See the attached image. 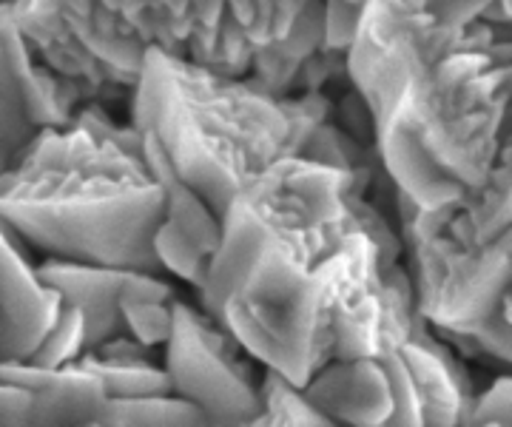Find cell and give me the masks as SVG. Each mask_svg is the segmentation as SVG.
Segmentation results:
<instances>
[{
    "label": "cell",
    "mask_w": 512,
    "mask_h": 427,
    "mask_svg": "<svg viewBox=\"0 0 512 427\" xmlns=\"http://www.w3.org/2000/svg\"><path fill=\"white\" fill-rule=\"evenodd\" d=\"M507 26L453 18L447 0H367L348 52L384 177L421 208L484 183L512 117Z\"/></svg>",
    "instance_id": "6da1fadb"
},
{
    "label": "cell",
    "mask_w": 512,
    "mask_h": 427,
    "mask_svg": "<svg viewBox=\"0 0 512 427\" xmlns=\"http://www.w3.org/2000/svg\"><path fill=\"white\" fill-rule=\"evenodd\" d=\"M362 197L345 168L285 157L222 217L225 234L197 291L200 308L296 388L336 356V294L345 240L365 228Z\"/></svg>",
    "instance_id": "7a4b0ae2"
},
{
    "label": "cell",
    "mask_w": 512,
    "mask_h": 427,
    "mask_svg": "<svg viewBox=\"0 0 512 427\" xmlns=\"http://www.w3.org/2000/svg\"><path fill=\"white\" fill-rule=\"evenodd\" d=\"M3 231L57 260L163 274L154 234L165 197L143 134L89 103L66 129H43L3 166Z\"/></svg>",
    "instance_id": "3957f363"
},
{
    "label": "cell",
    "mask_w": 512,
    "mask_h": 427,
    "mask_svg": "<svg viewBox=\"0 0 512 427\" xmlns=\"http://www.w3.org/2000/svg\"><path fill=\"white\" fill-rule=\"evenodd\" d=\"M131 126L160 143L171 166L225 217L245 188L333 120L325 92H268L254 77H231L183 55L148 49L128 94Z\"/></svg>",
    "instance_id": "277c9868"
},
{
    "label": "cell",
    "mask_w": 512,
    "mask_h": 427,
    "mask_svg": "<svg viewBox=\"0 0 512 427\" xmlns=\"http://www.w3.org/2000/svg\"><path fill=\"white\" fill-rule=\"evenodd\" d=\"M393 211L419 314L436 334L476 336L504 314L512 288V251L504 237L467 245L450 231V205L421 208L402 191H393Z\"/></svg>",
    "instance_id": "5b68a950"
},
{
    "label": "cell",
    "mask_w": 512,
    "mask_h": 427,
    "mask_svg": "<svg viewBox=\"0 0 512 427\" xmlns=\"http://www.w3.org/2000/svg\"><path fill=\"white\" fill-rule=\"evenodd\" d=\"M35 57L80 86L89 103L131 94L148 46L109 0H3Z\"/></svg>",
    "instance_id": "8992f818"
},
{
    "label": "cell",
    "mask_w": 512,
    "mask_h": 427,
    "mask_svg": "<svg viewBox=\"0 0 512 427\" xmlns=\"http://www.w3.org/2000/svg\"><path fill=\"white\" fill-rule=\"evenodd\" d=\"M245 348L214 316L174 299V334L165 345V371L177 396L205 413L208 427H239L262 408V382L242 359Z\"/></svg>",
    "instance_id": "52a82bcc"
},
{
    "label": "cell",
    "mask_w": 512,
    "mask_h": 427,
    "mask_svg": "<svg viewBox=\"0 0 512 427\" xmlns=\"http://www.w3.org/2000/svg\"><path fill=\"white\" fill-rule=\"evenodd\" d=\"M151 49L183 55L231 77L254 69V46L228 0H109Z\"/></svg>",
    "instance_id": "ba28073f"
},
{
    "label": "cell",
    "mask_w": 512,
    "mask_h": 427,
    "mask_svg": "<svg viewBox=\"0 0 512 427\" xmlns=\"http://www.w3.org/2000/svg\"><path fill=\"white\" fill-rule=\"evenodd\" d=\"M103 382L77 365L0 362V427H80L100 419Z\"/></svg>",
    "instance_id": "9c48e42d"
},
{
    "label": "cell",
    "mask_w": 512,
    "mask_h": 427,
    "mask_svg": "<svg viewBox=\"0 0 512 427\" xmlns=\"http://www.w3.org/2000/svg\"><path fill=\"white\" fill-rule=\"evenodd\" d=\"M40 277L55 285L66 305H74L86 314L89 325V351H97L114 336L126 334L123 299H154L171 302L174 288L160 279V274L134 271V268H111L49 257L37 265Z\"/></svg>",
    "instance_id": "30bf717a"
},
{
    "label": "cell",
    "mask_w": 512,
    "mask_h": 427,
    "mask_svg": "<svg viewBox=\"0 0 512 427\" xmlns=\"http://www.w3.org/2000/svg\"><path fill=\"white\" fill-rule=\"evenodd\" d=\"M66 308V299L26 260L18 240L0 237V362H29Z\"/></svg>",
    "instance_id": "8fae6325"
},
{
    "label": "cell",
    "mask_w": 512,
    "mask_h": 427,
    "mask_svg": "<svg viewBox=\"0 0 512 427\" xmlns=\"http://www.w3.org/2000/svg\"><path fill=\"white\" fill-rule=\"evenodd\" d=\"M313 408L339 427H390L393 379L384 359H333L302 388Z\"/></svg>",
    "instance_id": "7c38bea8"
},
{
    "label": "cell",
    "mask_w": 512,
    "mask_h": 427,
    "mask_svg": "<svg viewBox=\"0 0 512 427\" xmlns=\"http://www.w3.org/2000/svg\"><path fill=\"white\" fill-rule=\"evenodd\" d=\"M399 353L416 382L427 427H470L478 399L473 382L453 353V345H444L424 316L413 339Z\"/></svg>",
    "instance_id": "4fadbf2b"
},
{
    "label": "cell",
    "mask_w": 512,
    "mask_h": 427,
    "mask_svg": "<svg viewBox=\"0 0 512 427\" xmlns=\"http://www.w3.org/2000/svg\"><path fill=\"white\" fill-rule=\"evenodd\" d=\"M512 225V117L484 183L450 205V231L467 245L495 240Z\"/></svg>",
    "instance_id": "5bb4252c"
},
{
    "label": "cell",
    "mask_w": 512,
    "mask_h": 427,
    "mask_svg": "<svg viewBox=\"0 0 512 427\" xmlns=\"http://www.w3.org/2000/svg\"><path fill=\"white\" fill-rule=\"evenodd\" d=\"M143 154H146V163L154 180L163 188L165 220H171L197 242L208 257H214L220 251L222 234H225L220 211L208 203L197 188L185 183L180 171L171 166V160L160 149V143L148 134H143Z\"/></svg>",
    "instance_id": "9a60e30c"
},
{
    "label": "cell",
    "mask_w": 512,
    "mask_h": 427,
    "mask_svg": "<svg viewBox=\"0 0 512 427\" xmlns=\"http://www.w3.org/2000/svg\"><path fill=\"white\" fill-rule=\"evenodd\" d=\"M313 3L316 0H228L231 15L256 55L291 38Z\"/></svg>",
    "instance_id": "2e32d148"
},
{
    "label": "cell",
    "mask_w": 512,
    "mask_h": 427,
    "mask_svg": "<svg viewBox=\"0 0 512 427\" xmlns=\"http://www.w3.org/2000/svg\"><path fill=\"white\" fill-rule=\"evenodd\" d=\"M103 427H208L197 405L177 393L143 399H106L100 413Z\"/></svg>",
    "instance_id": "e0dca14e"
},
{
    "label": "cell",
    "mask_w": 512,
    "mask_h": 427,
    "mask_svg": "<svg viewBox=\"0 0 512 427\" xmlns=\"http://www.w3.org/2000/svg\"><path fill=\"white\" fill-rule=\"evenodd\" d=\"M239 427H339L322 410L305 399L302 388L288 382L282 373L268 371L262 376V408L254 419Z\"/></svg>",
    "instance_id": "ac0fdd59"
},
{
    "label": "cell",
    "mask_w": 512,
    "mask_h": 427,
    "mask_svg": "<svg viewBox=\"0 0 512 427\" xmlns=\"http://www.w3.org/2000/svg\"><path fill=\"white\" fill-rule=\"evenodd\" d=\"M77 368L94 373L109 399H143V396H165L174 393L171 376L160 365H120L109 362L94 351H86L77 362Z\"/></svg>",
    "instance_id": "d6986e66"
},
{
    "label": "cell",
    "mask_w": 512,
    "mask_h": 427,
    "mask_svg": "<svg viewBox=\"0 0 512 427\" xmlns=\"http://www.w3.org/2000/svg\"><path fill=\"white\" fill-rule=\"evenodd\" d=\"M154 254H157V260L163 265V271L180 277L188 285H194L197 291L205 285L208 268H211V260H214L171 220H163V225L157 228V234H154Z\"/></svg>",
    "instance_id": "ffe728a7"
},
{
    "label": "cell",
    "mask_w": 512,
    "mask_h": 427,
    "mask_svg": "<svg viewBox=\"0 0 512 427\" xmlns=\"http://www.w3.org/2000/svg\"><path fill=\"white\" fill-rule=\"evenodd\" d=\"M86 351H89L86 314L74 305H66L52 334L46 336V342L40 345V351L29 362L40 365V368H66V365H74Z\"/></svg>",
    "instance_id": "44dd1931"
},
{
    "label": "cell",
    "mask_w": 512,
    "mask_h": 427,
    "mask_svg": "<svg viewBox=\"0 0 512 427\" xmlns=\"http://www.w3.org/2000/svg\"><path fill=\"white\" fill-rule=\"evenodd\" d=\"M123 319L126 334L148 348L168 345L174 334V299L171 302H154V299H123Z\"/></svg>",
    "instance_id": "7402d4cb"
},
{
    "label": "cell",
    "mask_w": 512,
    "mask_h": 427,
    "mask_svg": "<svg viewBox=\"0 0 512 427\" xmlns=\"http://www.w3.org/2000/svg\"><path fill=\"white\" fill-rule=\"evenodd\" d=\"M384 365L390 371L393 396H396V413H393V425L390 427H427L419 390H416V382L410 376V368H407V362L402 359V353L384 356Z\"/></svg>",
    "instance_id": "603a6c76"
},
{
    "label": "cell",
    "mask_w": 512,
    "mask_h": 427,
    "mask_svg": "<svg viewBox=\"0 0 512 427\" xmlns=\"http://www.w3.org/2000/svg\"><path fill=\"white\" fill-rule=\"evenodd\" d=\"M365 15V3L356 0H325V49L336 55H348L359 35Z\"/></svg>",
    "instance_id": "cb8c5ba5"
},
{
    "label": "cell",
    "mask_w": 512,
    "mask_h": 427,
    "mask_svg": "<svg viewBox=\"0 0 512 427\" xmlns=\"http://www.w3.org/2000/svg\"><path fill=\"white\" fill-rule=\"evenodd\" d=\"M476 425H498L512 427V373L498 376L490 388L476 399L470 427Z\"/></svg>",
    "instance_id": "d4e9b609"
},
{
    "label": "cell",
    "mask_w": 512,
    "mask_h": 427,
    "mask_svg": "<svg viewBox=\"0 0 512 427\" xmlns=\"http://www.w3.org/2000/svg\"><path fill=\"white\" fill-rule=\"evenodd\" d=\"M94 353L109 359V362H120V365H157L154 362V348L137 342L131 334L114 336V339H109L106 345H100Z\"/></svg>",
    "instance_id": "484cf974"
},
{
    "label": "cell",
    "mask_w": 512,
    "mask_h": 427,
    "mask_svg": "<svg viewBox=\"0 0 512 427\" xmlns=\"http://www.w3.org/2000/svg\"><path fill=\"white\" fill-rule=\"evenodd\" d=\"M487 23H498V26H512V0H495L493 9L484 15Z\"/></svg>",
    "instance_id": "4316f807"
},
{
    "label": "cell",
    "mask_w": 512,
    "mask_h": 427,
    "mask_svg": "<svg viewBox=\"0 0 512 427\" xmlns=\"http://www.w3.org/2000/svg\"><path fill=\"white\" fill-rule=\"evenodd\" d=\"M504 316L512 322V288H510V294H507V299H504Z\"/></svg>",
    "instance_id": "83f0119b"
},
{
    "label": "cell",
    "mask_w": 512,
    "mask_h": 427,
    "mask_svg": "<svg viewBox=\"0 0 512 427\" xmlns=\"http://www.w3.org/2000/svg\"><path fill=\"white\" fill-rule=\"evenodd\" d=\"M80 427H103V425H100V419H94V422H86V425H80Z\"/></svg>",
    "instance_id": "f1b7e54d"
},
{
    "label": "cell",
    "mask_w": 512,
    "mask_h": 427,
    "mask_svg": "<svg viewBox=\"0 0 512 427\" xmlns=\"http://www.w3.org/2000/svg\"><path fill=\"white\" fill-rule=\"evenodd\" d=\"M356 3H367V0H356Z\"/></svg>",
    "instance_id": "f546056e"
},
{
    "label": "cell",
    "mask_w": 512,
    "mask_h": 427,
    "mask_svg": "<svg viewBox=\"0 0 512 427\" xmlns=\"http://www.w3.org/2000/svg\"><path fill=\"white\" fill-rule=\"evenodd\" d=\"M487 427H498V425H487Z\"/></svg>",
    "instance_id": "4dcf8cb0"
}]
</instances>
